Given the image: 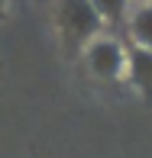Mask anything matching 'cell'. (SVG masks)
Wrapping results in <instances>:
<instances>
[{"instance_id":"6da1fadb","label":"cell","mask_w":152,"mask_h":158,"mask_svg":"<svg viewBox=\"0 0 152 158\" xmlns=\"http://www.w3.org/2000/svg\"><path fill=\"white\" fill-rule=\"evenodd\" d=\"M59 26H62L65 42L75 48V45H81L84 39H91L97 32L100 16L91 6V0H62L59 3Z\"/></svg>"},{"instance_id":"7a4b0ae2","label":"cell","mask_w":152,"mask_h":158,"mask_svg":"<svg viewBox=\"0 0 152 158\" xmlns=\"http://www.w3.org/2000/svg\"><path fill=\"white\" fill-rule=\"evenodd\" d=\"M123 48L117 45L113 39H97V42H91V48H88V64H91V71L97 77H117L120 74V68H123Z\"/></svg>"},{"instance_id":"3957f363","label":"cell","mask_w":152,"mask_h":158,"mask_svg":"<svg viewBox=\"0 0 152 158\" xmlns=\"http://www.w3.org/2000/svg\"><path fill=\"white\" fill-rule=\"evenodd\" d=\"M129 77L142 94H152V48H139L136 45L129 52Z\"/></svg>"},{"instance_id":"277c9868","label":"cell","mask_w":152,"mask_h":158,"mask_svg":"<svg viewBox=\"0 0 152 158\" xmlns=\"http://www.w3.org/2000/svg\"><path fill=\"white\" fill-rule=\"evenodd\" d=\"M133 39L139 42V48H152V6H142V10H136L133 16Z\"/></svg>"},{"instance_id":"5b68a950","label":"cell","mask_w":152,"mask_h":158,"mask_svg":"<svg viewBox=\"0 0 152 158\" xmlns=\"http://www.w3.org/2000/svg\"><path fill=\"white\" fill-rule=\"evenodd\" d=\"M91 6L97 10V16L100 19H117L123 16V10H126V0H91Z\"/></svg>"},{"instance_id":"8992f818","label":"cell","mask_w":152,"mask_h":158,"mask_svg":"<svg viewBox=\"0 0 152 158\" xmlns=\"http://www.w3.org/2000/svg\"><path fill=\"white\" fill-rule=\"evenodd\" d=\"M3 3H7V0H0V10H3Z\"/></svg>"}]
</instances>
